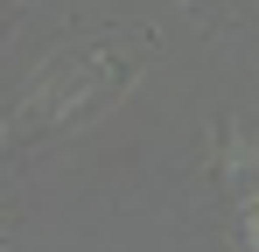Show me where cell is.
Segmentation results:
<instances>
[{"mask_svg":"<svg viewBox=\"0 0 259 252\" xmlns=\"http://www.w3.org/2000/svg\"><path fill=\"white\" fill-rule=\"evenodd\" d=\"M245 238H252V252H259V203H252V224H245Z\"/></svg>","mask_w":259,"mask_h":252,"instance_id":"6da1fadb","label":"cell"}]
</instances>
